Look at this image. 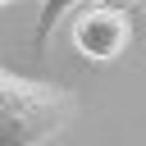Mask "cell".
I'll list each match as a JSON object with an SVG mask.
<instances>
[{
    "label": "cell",
    "mask_w": 146,
    "mask_h": 146,
    "mask_svg": "<svg viewBox=\"0 0 146 146\" xmlns=\"http://www.w3.org/2000/svg\"><path fill=\"white\" fill-rule=\"evenodd\" d=\"M82 5H91V0H41V14H36V36H32V55H36V59H46V41H50L55 23H59L64 14L82 9Z\"/></svg>",
    "instance_id": "obj_3"
},
{
    "label": "cell",
    "mask_w": 146,
    "mask_h": 146,
    "mask_svg": "<svg viewBox=\"0 0 146 146\" xmlns=\"http://www.w3.org/2000/svg\"><path fill=\"white\" fill-rule=\"evenodd\" d=\"M132 41V18L128 14H114V9H100V5H87L78 18H73V50L87 55L91 64H110L128 50Z\"/></svg>",
    "instance_id": "obj_2"
},
{
    "label": "cell",
    "mask_w": 146,
    "mask_h": 146,
    "mask_svg": "<svg viewBox=\"0 0 146 146\" xmlns=\"http://www.w3.org/2000/svg\"><path fill=\"white\" fill-rule=\"evenodd\" d=\"M91 5H100V9H114V14H132L141 0H91Z\"/></svg>",
    "instance_id": "obj_4"
},
{
    "label": "cell",
    "mask_w": 146,
    "mask_h": 146,
    "mask_svg": "<svg viewBox=\"0 0 146 146\" xmlns=\"http://www.w3.org/2000/svg\"><path fill=\"white\" fill-rule=\"evenodd\" d=\"M73 91L0 68V146H46L73 123Z\"/></svg>",
    "instance_id": "obj_1"
},
{
    "label": "cell",
    "mask_w": 146,
    "mask_h": 146,
    "mask_svg": "<svg viewBox=\"0 0 146 146\" xmlns=\"http://www.w3.org/2000/svg\"><path fill=\"white\" fill-rule=\"evenodd\" d=\"M0 5H14V0H0Z\"/></svg>",
    "instance_id": "obj_5"
}]
</instances>
